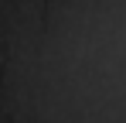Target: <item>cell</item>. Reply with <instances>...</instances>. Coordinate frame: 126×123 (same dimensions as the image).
Instances as JSON below:
<instances>
[]
</instances>
